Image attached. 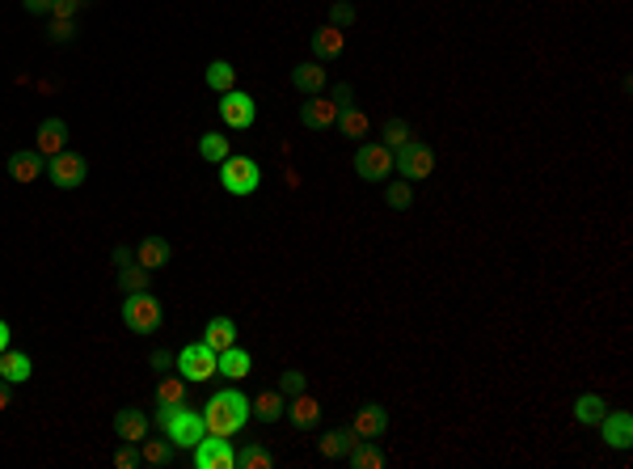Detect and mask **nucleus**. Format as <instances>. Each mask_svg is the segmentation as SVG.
Listing matches in <instances>:
<instances>
[{
	"mask_svg": "<svg viewBox=\"0 0 633 469\" xmlns=\"http://www.w3.org/2000/svg\"><path fill=\"white\" fill-rule=\"evenodd\" d=\"M245 423H249V397H245L241 389H224V394H216L208 406H203V427H208V435L232 440Z\"/></svg>",
	"mask_w": 633,
	"mask_h": 469,
	"instance_id": "nucleus-1",
	"label": "nucleus"
},
{
	"mask_svg": "<svg viewBox=\"0 0 633 469\" xmlns=\"http://www.w3.org/2000/svg\"><path fill=\"white\" fill-rule=\"evenodd\" d=\"M122 326L135 334H157L165 326V309L152 292H127L122 300Z\"/></svg>",
	"mask_w": 633,
	"mask_h": 469,
	"instance_id": "nucleus-2",
	"label": "nucleus"
},
{
	"mask_svg": "<svg viewBox=\"0 0 633 469\" xmlns=\"http://www.w3.org/2000/svg\"><path fill=\"white\" fill-rule=\"evenodd\" d=\"M219 186L229 191V195H254L258 186H262V170H258L254 157H224L219 161Z\"/></svg>",
	"mask_w": 633,
	"mask_h": 469,
	"instance_id": "nucleus-3",
	"label": "nucleus"
},
{
	"mask_svg": "<svg viewBox=\"0 0 633 469\" xmlns=\"http://www.w3.org/2000/svg\"><path fill=\"white\" fill-rule=\"evenodd\" d=\"M178 372H182L186 385H203V381H211V376L219 372V356L211 351L208 343H190V347L178 351Z\"/></svg>",
	"mask_w": 633,
	"mask_h": 469,
	"instance_id": "nucleus-4",
	"label": "nucleus"
},
{
	"mask_svg": "<svg viewBox=\"0 0 633 469\" xmlns=\"http://www.w3.org/2000/svg\"><path fill=\"white\" fill-rule=\"evenodd\" d=\"M355 173L364 178V182H389L393 173V149L389 144H372V140H364L359 149H355Z\"/></svg>",
	"mask_w": 633,
	"mask_h": 469,
	"instance_id": "nucleus-5",
	"label": "nucleus"
},
{
	"mask_svg": "<svg viewBox=\"0 0 633 469\" xmlns=\"http://www.w3.org/2000/svg\"><path fill=\"white\" fill-rule=\"evenodd\" d=\"M393 170L402 173L405 182H423V178L435 173V152L426 149L423 140H410V144H402L393 152Z\"/></svg>",
	"mask_w": 633,
	"mask_h": 469,
	"instance_id": "nucleus-6",
	"label": "nucleus"
},
{
	"mask_svg": "<svg viewBox=\"0 0 633 469\" xmlns=\"http://www.w3.org/2000/svg\"><path fill=\"white\" fill-rule=\"evenodd\" d=\"M47 178H51V186H60V191H76V186L89 178V161L81 157V152L63 149L47 161Z\"/></svg>",
	"mask_w": 633,
	"mask_h": 469,
	"instance_id": "nucleus-7",
	"label": "nucleus"
},
{
	"mask_svg": "<svg viewBox=\"0 0 633 469\" xmlns=\"http://www.w3.org/2000/svg\"><path fill=\"white\" fill-rule=\"evenodd\" d=\"M165 435L173 440V448H195L203 435H208V427H203V415L199 410H190L182 402V406L173 410V419H170V427H165Z\"/></svg>",
	"mask_w": 633,
	"mask_h": 469,
	"instance_id": "nucleus-8",
	"label": "nucleus"
},
{
	"mask_svg": "<svg viewBox=\"0 0 633 469\" xmlns=\"http://www.w3.org/2000/svg\"><path fill=\"white\" fill-rule=\"evenodd\" d=\"M258 119V106L249 93L241 89H229V93H219V123L232 127V132H245V127H254Z\"/></svg>",
	"mask_w": 633,
	"mask_h": 469,
	"instance_id": "nucleus-9",
	"label": "nucleus"
},
{
	"mask_svg": "<svg viewBox=\"0 0 633 469\" xmlns=\"http://www.w3.org/2000/svg\"><path fill=\"white\" fill-rule=\"evenodd\" d=\"M190 453H195L199 469H237V448H232L224 435H203Z\"/></svg>",
	"mask_w": 633,
	"mask_h": 469,
	"instance_id": "nucleus-10",
	"label": "nucleus"
},
{
	"mask_svg": "<svg viewBox=\"0 0 633 469\" xmlns=\"http://www.w3.org/2000/svg\"><path fill=\"white\" fill-rule=\"evenodd\" d=\"M596 427H599V435H604L609 448H617V453L633 448V415L629 410H604V419H599Z\"/></svg>",
	"mask_w": 633,
	"mask_h": 469,
	"instance_id": "nucleus-11",
	"label": "nucleus"
},
{
	"mask_svg": "<svg viewBox=\"0 0 633 469\" xmlns=\"http://www.w3.org/2000/svg\"><path fill=\"white\" fill-rule=\"evenodd\" d=\"M351 432L359 435V440H380V435L389 432V410L376 406V402H364V406L355 410Z\"/></svg>",
	"mask_w": 633,
	"mask_h": 469,
	"instance_id": "nucleus-12",
	"label": "nucleus"
},
{
	"mask_svg": "<svg viewBox=\"0 0 633 469\" xmlns=\"http://www.w3.org/2000/svg\"><path fill=\"white\" fill-rule=\"evenodd\" d=\"M300 123H305L308 132H329V127L338 123V102L313 93V98L300 106Z\"/></svg>",
	"mask_w": 633,
	"mask_h": 469,
	"instance_id": "nucleus-13",
	"label": "nucleus"
},
{
	"mask_svg": "<svg viewBox=\"0 0 633 469\" xmlns=\"http://www.w3.org/2000/svg\"><path fill=\"white\" fill-rule=\"evenodd\" d=\"M63 149H68V123H63V119H43L38 132H34V152L51 161L55 152H63Z\"/></svg>",
	"mask_w": 633,
	"mask_h": 469,
	"instance_id": "nucleus-14",
	"label": "nucleus"
},
{
	"mask_svg": "<svg viewBox=\"0 0 633 469\" xmlns=\"http://www.w3.org/2000/svg\"><path fill=\"white\" fill-rule=\"evenodd\" d=\"M43 173H47V157H38L34 149H22V152H13L9 157V178L13 182L30 186V182H38Z\"/></svg>",
	"mask_w": 633,
	"mask_h": 469,
	"instance_id": "nucleus-15",
	"label": "nucleus"
},
{
	"mask_svg": "<svg viewBox=\"0 0 633 469\" xmlns=\"http://www.w3.org/2000/svg\"><path fill=\"white\" fill-rule=\"evenodd\" d=\"M355 445H359V435L351 432V427H342V432H326L321 440H316V453L326 461H346L355 453Z\"/></svg>",
	"mask_w": 633,
	"mask_h": 469,
	"instance_id": "nucleus-16",
	"label": "nucleus"
},
{
	"mask_svg": "<svg viewBox=\"0 0 633 469\" xmlns=\"http://www.w3.org/2000/svg\"><path fill=\"white\" fill-rule=\"evenodd\" d=\"M170 259H173V246L165 237H144V241L135 246V262H140L144 271H161Z\"/></svg>",
	"mask_w": 633,
	"mask_h": 469,
	"instance_id": "nucleus-17",
	"label": "nucleus"
},
{
	"mask_svg": "<svg viewBox=\"0 0 633 469\" xmlns=\"http://www.w3.org/2000/svg\"><path fill=\"white\" fill-rule=\"evenodd\" d=\"M34 376V359L25 356V351H0V381H9V385H22Z\"/></svg>",
	"mask_w": 633,
	"mask_h": 469,
	"instance_id": "nucleus-18",
	"label": "nucleus"
},
{
	"mask_svg": "<svg viewBox=\"0 0 633 469\" xmlns=\"http://www.w3.org/2000/svg\"><path fill=\"white\" fill-rule=\"evenodd\" d=\"M338 136H346V140H359V144H364L367 136H372V119H367L364 111H359V106H342L338 111Z\"/></svg>",
	"mask_w": 633,
	"mask_h": 469,
	"instance_id": "nucleus-19",
	"label": "nucleus"
},
{
	"mask_svg": "<svg viewBox=\"0 0 633 469\" xmlns=\"http://www.w3.org/2000/svg\"><path fill=\"white\" fill-rule=\"evenodd\" d=\"M342 47H346V34H342L338 25H321L313 34V60H338L342 55Z\"/></svg>",
	"mask_w": 633,
	"mask_h": 469,
	"instance_id": "nucleus-20",
	"label": "nucleus"
},
{
	"mask_svg": "<svg viewBox=\"0 0 633 469\" xmlns=\"http://www.w3.org/2000/svg\"><path fill=\"white\" fill-rule=\"evenodd\" d=\"M114 435L140 445V440L148 435V415H144V410H119V415H114Z\"/></svg>",
	"mask_w": 633,
	"mask_h": 469,
	"instance_id": "nucleus-21",
	"label": "nucleus"
},
{
	"mask_svg": "<svg viewBox=\"0 0 633 469\" xmlns=\"http://www.w3.org/2000/svg\"><path fill=\"white\" fill-rule=\"evenodd\" d=\"M203 343L211 347V351H229V347H237V321L232 318H211L208 330H203Z\"/></svg>",
	"mask_w": 633,
	"mask_h": 469,
	"instance_id": "nucleus-22",
	"label": "nucleus"
},
{
	"mask_svg": "<svg viewBox=\"0 0 633 469\" xmlns=\"http://www.w3.org/2000/svg\"><path fill=\"white\" fill-rule=\"evenodd\" d=\"M292 85L300 89V93H321L326 89V68H321V60H308V64H296L292 68Z\"/></svg>",
	"mask_w": 633,
	"mask_h": 469,
	"instance_id": "nucleus-23",
	"label": "nucleus"
},
{
	"mask_svg": "<svg viewBox=\"0 0 633 469\" xmlns=\"http://www.w3.org/2000/svg\"><path fill=\"white\" fill-rule=\"evenodd\" d=\"M249 368H254L249 351H241V347H229V351H219V372H216V376H229V381H245V376H249Z\"/></svg>",
	"mask_w": 633,
	"mask_h": 469,
	"instance_id": "nucleus-24",
	"label": "nucleus"
},
{
	"mask_svg": "<svg viewBox=\"0 0 633 469\" xmlns=\"http://www.w3.org/2000/svg\"><path fill=\"white\" fill-rule=\"evenodd\" d=\"M249 415H254V419H262V423H279L283 415H287V397L283 394H258L254 402H249Z\"/></svg>",
	"mask_w": 633,
	"mask_h": 469,
	"instance_id": "nucleus-25",
	"label": "nucleus"
},
{
	"mask_svg": "<svg viewBox=\"0 0 633 469\" xmlns=\"http://www.w3.org/2000/svg\"><path fill=\"white\" fill-rule=\"evenodd\" d=\"M287 415H292L296 427H313V423L321 419V406H316V397H308V389H305V394H296L292 402H287Z\"/></svg>",
	"mask_w": 633,
	"mask_h": 469,
	"instance_id": "nucleus-26",
	"label": "nucleus"
},
{
	"mask_svg": "<svg viewBox=\"0 0 633 469\" xmlns=\"http://www.w3.org/2000/svg\"><path fill=\"white\" fill-rule=\"evenodd\" d=\"M604 410H609V402L599 394H583L579 402H574V419L583 423V427H596L599 419H604Z\"/></svg>",
	"mask_w": 633,
	"mask_h": 469,
	"instance_id": "nucleus-27",
	"label": "nucleus"
},
{
	"mask_svg": "<svg viewBox=\"0 0 633 469\" xmlns=\"http://www.w3.org/2000/svg\"><path fill=\"white\" fill-rule=\"evenodd\" d=\"M208 89H216V93L237 89V68H232L229 60H211L208 64Z\"/></svg>",
	"mask_w": 633,
	"mask_h": 469,
	"instance_id": "nucleus-28",
	"label": "nucleus"
},
{
	"mask_svg": "<svg viewBox=\"0 0 633 469\" xmlns=\"http://www.w3.org/2000/svg\"><path fill=\"white\" fill-rule=\"evenodd\" d=\"M410 140H414V132H410L405 119H385V127H380V144H389V149L397 152L402 144H410Z\"/></svg>",
	"mask_w": 633,
	"mask_h": 469,
	"instance_id": "nucleus-29",
	"label": "nucleus"
},
{
	"mask_svg": "<svg viewBox=\"0 0 633 469\" xmlns=\"http://www.w3.org/2000/svg\"><path fill=\"white\" fill-rule=\"evenodd\" d=\"M140 461H144V465H170L173 461V440L170 435H165V440H144V448H140Z\"/></svg>",
	"mask_w": 633,
	"mask_h": 469,
	"instance_id": "nucleus-30",
	"label": "nucleus"
},
{
	"mask_svg": "<svg viewBox=\"0 0 633 469\" xmlns=\"http://www.w3.org/2000/svg\"><path fill=\"white\" fill-rule=\"evenodd\" d=\"M229 136H216V132H203V136H199V157L203 161H211V165H219V161L229 157Z\"/></svg>",
	"mask_w": 633,
	"mask_h": 469,
	"instance_id": "nucleus-31",
	"label": "nucleus"
},
{
	"mask_svg": "<svg viewBox=\"0 0 633 469\" xmlns=\"http://www.w3.org/2000/svg\"><path fill=\"white\" fill-rule=\"evenodd\" d=\"M346 461H351L355 469H380V465H385V453L376 448V440H359V445H355V453Z\"/></svg>",
	"mask_w": 633,
	"mask_h": 469,
	"instance_id": "nucleus-32",
	"label": "nucleus"
},
{
	"mask_svg": "<svg viewBox=\"0 0 633 469\" xmlns=\"http://www.w3.org/2000/svg\"><path fill=\"white\" fill-rule=\"evenodd\" d=\"M148 284H152V271H144L140 262H127L119 275V288L122 292H148Z\"/></svg>",
	"mask_w": 633,
	"mask_h": 469,
	"instance_id": "nucleus-33",
	"label": "nucleus"
},
{
	"mask_svg": "<svg viewBox=\"0 0 633 469\" xmlns=\"http://www.w3.org/2000/svg\"><path fill=\"white\" fill-rule=\"evenodd\" d=\"M237 469H270V453L258 440H249L245 448H237Z\"/></svg>",
	"mask_w": 633,
	"mask_h": 469,
	"instance_id": "nucleus-34",
	"label": "nucleus"
},
{
	"mask_svg": "<svg viewBox=\"0 0 633 469\" xmlns=\"http://www.w3.org/2000/svg\"><path fill=\"white\" fill-rule=\"evenodd\" d=\"M385 203H389L393 211H410V203H414V191H410V182H405V178H397V182L385 186Z\"/></svg>",
	"mask_w": 633,
	"mask_h": 469,
	"instance_id": "nucleus-35",
	"label": "nucleus"
},
{
	"mask_svg": "<svg viewBox=\"0 0 633 469\" xmlns=\"http://www.w3.org/2000/svg\"><path fill=\"white\" fill-rule=\"evenodd\" d=\"M157 402H165V406L186 402V381H182V376H165V381L157 385Z\"/></svg>",
	"mask_w": 633,
	"mask_h": 469,
	"instance_id": "nucleus-36",
	"label": "nucleus"
},
{
	"mask_svg": "<svg viewBox=\"0 0 633 469\" xmlns=\"http://www.w3.org/2000/svg\"><path fill=\"white\" fill-rule=\"evenodd\" d=\"M308 389V372H300V368H287L279 376V394L283 397H296V394H305Z\"/></svg>",
	"mask_w": 633,
	"mask_h": 469,
	"instance_id": "nucleus-37",
	"label": "nucleus"
},
{
	"mask_svg": "<svg viewBox=\"0 0 633 469\" xmlns=\"http://www.w3.org/2000/svg\"><path fill=\"white\" fill-rule=\"evenodd\" d=\"M355 17H359V13H355V5H346V0H334V5H329V25L346 30V25H355Z\"/></svg>",
	"mask_w": 633,
	"mask_h": 469,
	"instance_id": "nucleus-38",
	"label": "nucleus"
},
{
	"mask_svg": "<svg viewBox=\"0 0 633 469\" xmlns=\"http://www.w3.org/2000/svg\"><path fill=\"white\" fill-rule=\"evenodd\" d=\"M114 465H119V469H135V465H144V461H140V448H135L131 440H122V448H119V453H114Z\"/></svg>",
	"mask_w": 633,
	"mask_h": 469,
	"instance_id": "nucleus-39",
	"label": "nucleus"
},
{
	"mask_svg": "<svg viewBox=\"0 0 633 469\" xmlns=\"http://www.w3.org/2000/svg\"><path fill=\"white\" fill-rule=\"evenodd\" d=\"M51 43H68V38L76 34V25H73V17H51Z\"/></svg>",
	"mask_w": 633,
	"mask_h": 469,
	"instance_id": "nucleus-40",
	"label": "nucleus"
},
{
	"mask_svg": "<svg viewBox=\"0 0 633 469\" xmlns=\"http://www.w3.org/2000/svg\"><path fill=\"white\" fill-rule=\"evenodd\" d=\"M89 0H55V9H51V17H73V13H81Z\"/></svg>",
	"mask_w": 633,
	"mask_h": 469,
	"instance_id": "nucleus-41",
	"label": "nucleus"
},
{
	"mask_svg": "<svg viewBox=\"0 0 633 469\" xmlns=\"http://www.w3.org/2000/svg\"><path fill=\"white\" fill-rule=\"evenodd\" d=\"M22 9H25V13H34V17H43V13L55 9V0H22Z\"/></svg>",
	"mask_w": 633,
	"mask_h": 469,
	"instance_id": "nucleus-42",
	"label": "nucleus"
},
{
	"mask_svg": "<svg viewBox=\"0 0 633 469\" xmlns=\"http://www.w3.org/2000/svg\"><path fill=\"white\" fill-rule=\"evenodd\" d=\"M178 406H182V402H178ZM178 406H165V402L157 406V427H161V432L170 427V419H173V410H178Z\"/></svg>",
	"mask_w": 633,
	"mask_h": 469,
	"instance_id": "nucleus-43",
	"label": "nucleus"
},
{
	"mask_svg": "<svg viewBox=\"0 0 633 469\" xmlns=\"http://www.w3.org/2000/svg\"><path fill=\"white\" fill-rule=\"evenodd\" d=\"M334 102H338V111H342V106H351V85H346V81L334 89Z\"/></svg>",
	"mask_w": 633,
	"mask_h": 469,
	"instance_id": "nucleus-44",
	"label": "nucleus"
},
{
	"mask_svg": "<svg viewBox=\"0 0 633 469\" xmlns=\"http://www.w3.org/2000/svg\"><path fill=\"white\" fill-rule=\"evenodd\" d=\"M13 406V389H9V381H0V410H9Z\"/></svg>",
	"mask_w": 633,
	"mask_h": 469,
	"instance_id": "nucleus-45",
	"label": "nucleus"
},
{
	"mask_svg": "<svg viewBox=\"0 0 633 469\" xmlns=\"http://www.w3.org/2000/svg\"><path fill=\"white\" fill-rule=\"evenodd\" d=\"M152 368H170V351H152Z\"/></svg>",
	"mask_w": 633,
	"mask_h": 469,
	"instance_id": "nucleus-46",
	"label": "nucleus"
},
{
	"mask_svg": "<svg viewBox=\"0 0 633 469\" xmlns=\"http://www.w3.org/2000/svg\"><path fill=\"white\" fill-rule=\"evenodd\" d=\"M9 338H13V334H9V321H0V351H9Z\"/></svg>",
	"mask_w": 633,
	"mask_h": 469,
	"instance_id": "nucleus-47",
	"label": "nucleus"
}]
</instances>
